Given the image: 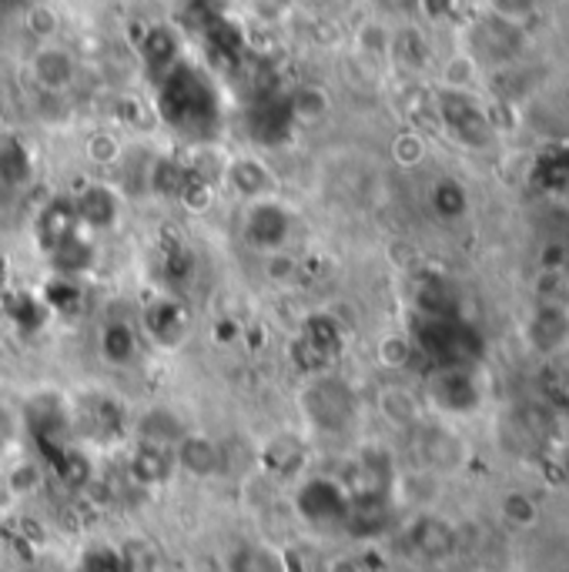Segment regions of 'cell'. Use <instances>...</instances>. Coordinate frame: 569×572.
I'll return each instance as SVG.
<instances>
[{"mask_svg": "<svg viewBox=\"0 0 569 572\" xmlns=\"http://www.w3.org/2000/svg\"><path fill=\"white\" fill-rule=\"evenodd\" d=\"M24 27H27V34H31L37 44H47V41H54L57 31H60V14H57L54 8H47V4H34V8L27 11V18H24Z\"/></svg>", "mask_w": 569, "mask_h": 572, "instance_id": "22", "label": "cell"}, {"mask_svg": "<svg viewBox=\"0 0 569 572\" xmlns=\"http://www.w3.org/2000/svg\"><path fill=\"white\" fill-rule=\"evenodd\" d=\"M355 47L368 57H389L392 54V34L386 24H378V21H365L359 24L355 31Z\"/></svg>", "mask_w": 569, "mask_h": 572, "instance_id": "21", "label": "cell"}, {"mask_svg": "<svg viewBox=\"0 0 569 572\" xmlns=\"http://www.w3.org/2000/svg\"><path fill=\"white\" fill-rule=\"evenodd\" d=\"M75 231H81L75 198H50V202L37 211V218H34V234H37V244H41L44 251H50L54 244H60L65 238H71Z\"/></svg>", "mask_w": 569, "mask_h": 572, "instance_id": "8", "label": "cell"}, {"mask_svg": "<svg viewBox=\"0 0 569 572\" xmlns=\"http://www.w3.org/2000/svg\"><path fill=\"white\" fill-rule=\"evenodd\" d=\"M392 158H396V164H402V168L422 164V161H425V138L416 135V131H402V135L392 141Z\"/></svg>", "mask_w": 569, "mask_h": 572, "instance_id": "28", "label": "cell"}, {"mask_svg": "<svg viewBox=\"0 0 569 572\" xmlns=\"http://www.w3.org/2000/svg\"><path fill=\"white\" fill-rule=\"evenodd\" d=\"M295 211L288 205H282L278 198H259L244 205V218H241V238L255 248V251H278L288 244L292 231H295Z\"/></svg>", "mask_w": 569, "mask_h": 572, "instance_id": "1", "label": "cell"}, {"mask_svg": "<svg viewBox=\"0 0 569 572\" xmlns=\"http://www.w3.org/2000/svg\"><path fill=\"white\" fill-rule=\"evenodd\" d=\"M81 572H135V565L117 546H91L81 556Z\"/></svg>", "mask_w": 569, "mask_h": 572, "instance_id": "19", "label": "cell"}, {"mask_svg": "<svg viewBox=\"0 0 569 572\" xmlns=\"http://www.w3.org/2000/svg\"><path fill=\"white\" fill-rule=\"evenodd\" d=\"M75 208H78V221L84 231L98 234V231H107L117 225L121 218V198L111 184H101V181H91L81 187V195L75 198Z\"/></svg>", "mask_w": 569, "mask_h": 572, "instance_id": "6", "label": "cell"}, {"mask_svg": "<svg viewBox=\"0 0 569 572\" xmlns=\"http://www.w3.org/2000/svg\"><path fill=\"white\" fill-rule=\"evenodd\" d=\"M432 202H435V211L439 215H463V208H466V198H463V191L456 187V184H439L435 187V195H432Z\"/></svg>", "mask_w": 569, "mask_h": 572, "instance_id": "31", "label": "cell"}, {"mask_svg": "<svg viewBox=\"0 0 569 572\" xmlns=\"http://www.w3.org/2000/svg\"><path fill=\"white\" fill-rule=\"evenodd\" d=\"M265 278L275 282V285H292L301 272V262L295 259V254H288L285 248L278 251H265Z\"/></svg>", "mask_w": 569, "mask_h": 572, "instance_id": "23", "label": "cell"}, {"mask_svg": "<svg viewBox=\"0 0 569 572\" xmlns=\"http://www.w3.org/2000/svg\"><path fill=\"white\" fill-rule=\"evenodd\" d=\"M174 449H168V445H155V442H141L135 445L132 453V476L145 485H161L171 479L174 472Z\"/></svg>", "mask_w": 569, "mask_h": 572, "instance_id": "12", "label": "cell"}, {"mask_svg": "<svg viewBox=\"0 0 569 572\" xmlns=\"http://www.w3.org/2000/svg\"><path fill=\"white\" fill-rule=\"evenodd\" d=\"M533 8H536V0H492V11H496L502 21H510V24L530 18Z\"/></svg>", "mask_w": 569, "mask_h": 572, "instance_id": "32", "label": "cell"}, {"mask_svg": "<svg viewBox=\"0 0 569 572\" xmlns=\"http://www.w3.org/2000/svg\"><path fill=\"white\" fill-rule=\"evenodd\" d=\"M375 355H378V362H383L386 368H406V362L412 358V339L392 332V335H386L383 342H378Z\"/></svg>", "mask_w": 569, "mask_h": 572, "instance_id": "26", "label": "cell"}, {"mask_svg": "<svg viewBox=\"0 0 569 572\" xmlns=\"http://www.w3.org/2000/svg\"><path fill=\"white\" fill-rule=\"evenodd\" d=\"M301 405H305V415L311 419V425L342 428L345 425L342 419L349 412V392L332 378H319V381H311V386L305 389Z\"/></svg>", "mask_w": 569, "mask_h": 572, "instance_id": "5", "label": "cell"}, {"mask_svg": "<svg viewBox=\"0 0 569 572\" xmlns=\"http://www.w3.org/2000/svg\"><path fill=\"white\" fill-rule=\"evenodd\" d=\"M332 111V94L322 84H298L288 98V117L301 127L322 124Z\"/></svg>", "mask_w": 569, "mask_h": 572, "instance_id": "13", "label": "cell"}, {"mask_svg": "<svg viewBox=\"0 0 569 572\" xmlns=\"http://www.w3.org/2000/svg\"><path fill=\"white\" fill-rule=\"evenodd\" d=\"M228 572H288V562L278 549L262 542H241L228 556Z\"/></svg>", "mask_w": 569, "mask_h": 572, "instance_id": "15", "label": "cell"}, {"mask_svg": "<svg viewBox=\"0 0 569 572\" xmlns=\"http://www.w3.org/2000/svg\"><path fill=\"white\" fill-rule=\"evenodd\" d=\"M34 178V155L18 135H0V184L21 187Z\"/></svg>", "mask_w": 569, "mask_h": 572, "instance_id": "14", "label": "cell"}, {"mask_svg": "<svg viewBox=\"0 0 569 572\" xmlns=\"http://www.w3.org/2000/svg\"><path fill=\"white\" fill-rule=\"evenodd\" d=\"M329 572H362L352 559H335V562H329Z\"/></svg>", "mask_w": 569, "mask_h": 572, "instance_id": "33", "label": "cell"}, {"mask_svg": "<svg viewBox=\"0 0 569 572\" xmlns=\"http://www.w3.org/2000/svg\"><path fill=\"white\" fill-rule=\"evenodd\" d=\"M78 71L81 68H78L75 50L57 41L37 44L34 54L27 57V75L44 94H65L78 81Z\"/></svg>", "mask_w": 569, "mask_h": 572, "instance_id": "3", "label": "cell"}, {"mask_svg": "<svg viewBox=\"0 0 569 572\" xmlns=\"http://www.w3.org/2000/svg\"><path fill=\"white\" fill-rule=\"evenodd\" d=\"M50 259V268L60 275V278H78L84 275L91 265H94V241H91V231H75L71 238H65L60 244H54L47 251Z\"/></svg>", "mask_w": 569, "mask_h": 572, "instance_id": "11", "label": "cell"}, {"mask_svg": "<svg viewBox=\"0 0 569 572\" xmlns=\"http://www.w3.org/2000/svg\"><path fill=\"white\" fill-rule=\"evenodd\" d=\"M383 412H386L396 425H409V422H416L419 405H416V399H412L406 389H386V392H383Z\"/></svg>", "mask_w": 569, "mask_h": 572, "instance_id": "27", "label": "cell"}, {"mask_svg": "<svg viewBox=\"0 0 569 572\" xmlns=\"http://www.w3.org/2000/svg\"><path fill=\"white\" fill-rule=\"evenodd\" d=\"M228 187L235 191V195H241L244 202H259V198H272V191H275V178L269 171V164L262 158H231L225 164V178Z\"/></svg>", "mask_w": 569, "mask_h": 572, "instance_id": "7", "label": "cell"}, {"mask_svg": "<svg viewBox=\"0 0 569 572\" xmlns=\"http://www.w3.org/2000/svg\"><path fill=\"white\" fill-rule=\"evenodd\" d=\"M174 466L192 472L198 479H208L221 469V449L218 442H212L208 435L198 432H184L181 442L174 445Z\"/></svg>", "mask_w": 569, "mask_h": 572, "instance_id": "10", "label": "cell"}, {"mask_svg": "<svg viewBox=\"0 0 569 572\" xmlns=\"http://www.w3.org/2000/svg\"><path fill=\"white\" fill-rule=\"evenodd\" d=\"M476 84V60L469 54H453L442 68V88L453 94H466Z\"/></svg>", "mask_w": 569, "mask_h": 572, "instance_id": "20", "label": "cell"}, {"mask_svg": "<svg viewBox=\"0 0 569 572\" xmlns=\"http://www.w3.org/2000/svg\"><path fill=\"white\" fill-rule=\"evenodd\" d=\"M502 513H505V519L516 523V526H530V523L536 519V505H533V499H530V495L513 492V495H505V502H502Z\"/></svg>", "mask_w": 569, "mask_h": 572, "instance_id": "30", "label": "cell"}, {"mask_svg": "<svg viewBox=\"0 0 569 572\" xmlns=\"http://www.w3.org/2000/svg\"><path fill=\"white\" fill-rule=\"evenodd\" d=\"M161 278L178 291L195 278V251L184 244H171L161 251Z\"/></svg>", "mask_w": 569, "mask_h": 572, "instance_id": "18", "label": "cell"}, {"mask_svg": "<svg viewBox=\"0 0 569 572\" xmlns=\"http://www.w3.org/2000/svg\"><path fill=\"white\" fill-rule=\"evenodd\" d=\"M556 572H569V569H556Z\"/></svg>", "mask_w": 569, "mask_h": 572, "instance_id": "34", "label": "cell"}, {"mask_svg": "<svg viewBox=\"0 0 569 572\" xmlns=\"http://www.w3.org/2000/svg\"><path fill=\"white\" fill-rule=\"evenodd\" d=\"M98 348H101V358L107 365L128 368L141 355V335L132 322H124V318H107L101 335H98Z\"/></svg>", "mask_w": 569, "mask_h": 572, "instance_id": "9", "label": "cell"}, {"mask_svg": "<svg viewBox=\"0 0 569 572\" xmlns=\"http://www.w3.org/2000/svg\"><path fill=\"white\" fill-rule=\"evenodd\" d=\"M84 155H88L91 164L107 168V164H114V161L121 158V141H117V135H111V131H94V135H88V141H84Z\"/></svg>", "mask_w": 569, "mask_h": 572, "instance_id": "25", "label": "cell"}, {"mask_svg": "<svg viewBox=\"0 0 569 572\" xmlns=\"http://www.w3.org/2000/svg\"><path fill=\"white\" fill-rule=\"evenodd\" d=\"M295 508H298V516L311 526H332L339 519L349 516V495L339 482L332 479H305L295 492Z\"/></svg>", "mask_w": 569, "mask_h": 572, "instance_id": "4", "label": "cell"}, {"mask_svg": "<svg viewBox=\"0 0 569 572\" xmlns=\"http://www.w3.org/2000/svg\"><path fill=\"white\" fill-rule=\"evenodd\" d=\"M301 466V445L295 438H275L269 442V469H275L278 476H288Z\"/></svg>", "mask_w": 569, "mask_h": 572, "instance_id": "24", "label": "cell"}, {"mask_svg": "<svg viewBox=\"0 0 569 572\" xmlns=\"http://www.w3.org/2000/svg\"><path fill=\"white\" fill-rule=\"evenodd\" d=\"M141 57L148 68H161L168 71L171 60L178 57V37L171 27H151L145 37H141Z\"/></svg>", "mask_w": 569, "mask_h": 572, "instance_id": "17", "label": "cell"}, {"mask_svg": "<svg viewBox=\"0 0 569 572\" xmlns=\"http://www.w3.org/2000/svg\"><path fill=\"white\" fill-rule=\"evenodd\" d=\"M141 332L161 348H181L192 332V311L178 295H158L141 311Z\"/></svg>", "mask_w": 569, "mask_h": 572, "instance_id": "2", "label": "cell"}, {"mask_svg": "<svg viewBox=\"0 0 569 572\" xmlns=\"http://www.w3.org/2000/svg\"><path fill=\"white\" fill-rule=\"evenodd\" d=\"M181 435H184L181 422H178L171 412H164V409L148 412V415L141 419V425H138V438H141V442L168 445V449H174V445L181 442Z\"/></svg>", "mask_w": 569, "mask_h": 572, "instance_id": "16", "label": "cell"}, {"mask_svg": "<svg viewBox=\"0 0 569 572\" xmlns=\"http://www.w3.org/2000/svg\"><path fill=\"white\" fill-rule=\"evenodd\" d=\"M248 11L262 24H282L285 18H292L295 0H248Z\"/></svg>", "mask_w": 569, "mask_h": 572, "instance_id": "29", "label": "cell"}]
</instances>
